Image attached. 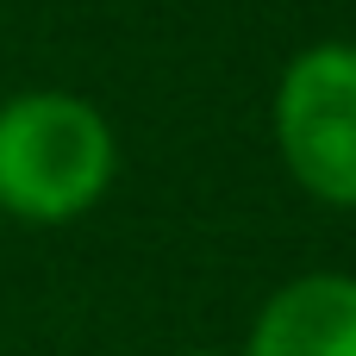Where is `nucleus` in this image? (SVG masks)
I'll return each mask as SVG.
<instances>
[{
  "label": "nucleus",
  "instance_id": "obj_1",
  "mask_svg": "<svg viewBox=\"0 0 356 356\" xmlns=\"http://www.w3.org/2000/svg\"><path fill=\"white\" fill-rule=\"evenodd\" d=\"M119 175V138L106 113L63 88L0 100V213L25 225H69Z\"/></svg>",
  "mask_w": 356,
  "mask_h": 356
},
{
  "label": "nucleus",
  "instance_id": "obj_2",
  "mask_svg": "<svg viewBox=\"0 0 356 356\" xmlns=\"http://www.w3.org/2000/svg\"><path fill=\"white\" fill-rule=\"evenodd\" d=\"M269 125L288 175L319 207L356 213V44L325 38L288 56Z\"/></svg>",
  "mask_w": 356,
  "mask_h": 356
},
{
  "label": "nucleus",
  "instance_id": "obj_3",
  "mask_svg": "<svg viewBox=\"0 0 356 356\" xmlns=\"http://www.w3.org/2000/svg\"><path fill=\"white\" fill-rule=\"evenodd\" d=\"M244 356H356V275L319 269L275 288L250 319Z\"/></svg>",
  "mask_w": 356,
  "mask_h": 356
},
{
  "label": "nucleus",
  "instance_id": "obj_4",
  "mask_svg": "<svg viewBox=\"0 0 356 356\" xmlns=\"http://www.w3.org/2000/svg\"><path fill=\"white\" fill-rule=\"evenodd\" d=\"M181 356H225V350H181Z\"/></svg>",
  "mask_w": 356,
  "mask_h": 356
}]
</instances>
